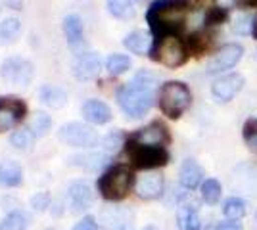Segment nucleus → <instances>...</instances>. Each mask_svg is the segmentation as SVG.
Returning <instances> with one entry per match:
<instances>
[{
    "instance_id": "1",
    "label": "nucleus",
    "mask_w": 257,
    "mask_h": 230,
    "mask_svg": "<svg viewBox=\"0 0 257 230\" xmlns=\"http://www.w3.org/2000/svg\"><path fill=\"white\" fill-rule=\"evenodd\" d=\"M158 79L148 69L139 71L135 79L117 90V104L125 115L140 119L150 111L154 104V90Z\"/></svg>"
},
{
    "instance_id": "2",
    "label": "nucleus",
    "mask_w": 257,
    "mask_h": 230,
    "mask_svg": "<svg viewBox=\"0 0 257 230\" xmlns=\"http://www.w3.org/2000/svg\"><path fill=\"white\" fill-rule=\"evenodd\" d=\"M186 14H188L186 0H156L146 12V20L150 23L154 35L163 37L179 31L186 22Z\"/></svg>"
},
{
    "instance_id": "3",
    "label": "nucleus",
    "mask_w": 257,
    "mask_h": 230,
    "mask_svg": "<svg viewBox=\"0 0 257 230\" xmlns=\"http://www.w3.org/2000/svg\"><path fill=\"white\" fill-rule=\"evenodd\" d=\"M192 102L190 88L182 81H167L160 88V108L169 119H179Z\"/></svg>"
},
{
    "instance_id": "4",
    "label": "nucleus",
    "mask_w": 257,
    "mask_h": 230,
    "mask_svg": "<svg viewBox=\"0 0 257 230\" xmlns=\"http://www.w3.org/2000/svg\"><path fill=\"white\" fill-rule=\"evenodd\" d=\"M131 186H133V173L128 171L127 167H123V165L109 169L98 180L100 194L106 197V199H109V201L123 199L128 194Z\"/></svg>"
},
{
    "instance_id": "5",
    "label": "nucleus",
    "mask_w": 257,
    "mask_h": 230,
    "mask_svg": "<svg viewBox=\"0 0 257 230\" xmlns=\"http://www.w3.org/2000/svg\"><path fill=\"white\" fill-rule=\"evenodd\" d=\"M152 58L156 62H160L161 66L175 69V67L182 66L186 62L188 54H186L184 43H182L177 35H163V37L158 39V43L154 46Z\"/></svg>"
},
{
    "instance_id": "6",
    "label": "nucleus",
    "mask_w": 257,
    "mask_h": 230,
    "mask_svg": "<svg viewBox=\"0 0 257 230\" xmlns=\"http://www.w3.org/2000/svg\"><path fill=\"white\" fill-rule=\"evenodd\" d=\"M0 77L12 87H29L35 77V66L27 58L10 56L0 66Z\"/></svg>"
},
{
    "instance_id": "7",
    "label": "nucleus",
    "mask_w": 257,
    "mask_h": 230,
    "mask_svg": "<svg viewBox=\"0 0 257 230\" xmlns=\"http://www.w3.org/2000/svg\"><path fill=\"white\" fill-rule=\"evenodd\" d=\"M58 138L67 146H75V148H92L98 144V132L85 123L79 121H71L60 127L58 131Z\"/></svg>"
},
{
    "instance_id": "8",
    "label": "nucleus",
    "mask_w": 257,
    "mask_h": 230,
    "mask_svg": "<svg viewBox=\"0 0 257 230\" xmlns=\"http://www.w3.org/2000/svg\"><path fill=\"white\" fill-rule=\"evenodd\" d=\"M27 115V106L18 96H0V132L12 131L22 125Z\"/></svg>"
},
{
    "instance_id": "9",
    "label": "nucleus",
    "mask_w": 257,
    "mask_h": 230,
    "mask_svg": "<svg viewBox=\"0 0 257 230\" xmlns=\"http://www.w3.org/2000/svg\"><path fill=\"white\" fill-rule=\"evenodd\" d=\"M127 150L131 159L140 169H154V167H161L169 161V153L158 146H137V144L128 142Z\"/></svg>"
},
{
    "instance_id": "10",
    "label": "nucleus",
    "mask_w": 257,
    "mask_h": 230,
    "mask_svg": "<svg viewBox=\"0 0 257 230\" xmlns=\"http://www.w3.org/2000/svg\"><path fill=\"white\" fill-rule=\"evenodd\" d=\"M244 56V48L240 44L230 43L221 46L217 52L213 54V58L207 62V73L209 75H219V73H225L226 69H232V67L242 60Z\"/></svg>"
},
{
    "instance_id": "11",
    "label": "nucleus",
    "mask_w": 257,
    "mask_h": 230,
    "mask_svg": "<svg viewBox=\"0 0 257 230\" xmlns=\"http://www.w3.org/2000/svg\"><path fill=\"white\" fill-rule=\"evenodd\" d=\"M100 69H102V58H100L98 52H92V50L77 54L73 64H71L73 77H75L77 81H83V83L96 79Z\"/></svg>"
},
{
    "instance_id": "12",
    "label": "nucleus",
    "mask_w": 257,
    "mask_h": 230,
    "mask_svg": "<svg viewBox=\"0 0 257 230\" xmlns=\"http://www.w3.org/2000/svg\"><path fill=\"white\" fill-rule=\"evenodd\" d=\"M244 87V77L238 75V73H228L225 77H219L211 87V94H213L215 102L219 104H225L230 102L236 94L242 90Z\"/></svg>"
},
{
    "instance_id": "13",
    "label": "nucleus",
    "mask_w": 257,
    "mask_h": 230,
    "mask_svg": "<svg viewBox=\"0 0 257 230\" xmlns=\"http://www.w3.org/2000/svg\"><path fill=\"white\" fill-rule=\"evenodd\" d=\"M128 142L137 144V146H158V148H163V144L169 142V132L161 123H150L148 127L133 132Z\"/></svg>"
},
{
    "instance_id": "14",
    "label": "nucleus",
    "mask_w": 257,
    "mask_h": 230,
    "mask_svg": "<svg viewBox=\"0 0 257 230\" xmlns=\"http://www.w3.org/2000/svg\"><path fill=\"white\" fill-rule=\"evenodd\" d=\"M92 199H94V194L86 180H75L67 188V203H69L71 211H75V213L86 211L92 205Z\"/></svg>"
},
{
    "instance_id": "15",
    "label": "nucleus",
    "mask_w": 257,
    "mask_h": 230,
    "mask_svg": "<svg viewBox=\"0 0 257 230\" xmlns=\"http://www.w3.org/2000/svg\"><path fill=\"white\" fill-rule=\"evenodd\" d=\"M81 113H83L85 121L92 123V125H106L113 117L109 106L104 104L102 100H96V98L86 100L85 104H83V108H81Z\"/></svg>"
},
{
    "instance_id": "16",
    "label": "nucleus",
    "mask_w": 257,
    "mask_h": 230,
    "mask_svg": "<svg viewBox=\"0 0 257 230\" xmlns=\"http://www.w3.org/2000/svg\"><path fill=\"white\" fill-rule=\"evenodd\" d=\"M163 176L158 173H144L137 180V194L142 199H158L163 194Z\"/></svg>"
},
{
    "instance_id": "17",
    "label": "nucleus",
    "mask_w": 257,
    "mask_h": 230,
    "mask_svg": "<svg viewBox=\"0 0 257 230\" xmlns=\"http://www.w3.org/2000/svg\"><path fill=\"white\" fill-rule=\"evenodd\" d=\"M23 182V171L18 161H0V186L2 188H16Z\"/></svg>"
},
{
    "instance_id": "18",
    "label": "nucleus",
    "mask_w": 257,
    "mask_h": 230,
    "mask_svg": "<svg viewBox=\"0 0 257 230\" xmlns=\"http://www.w3.org/2000/svg\"><path fill=\"white\" fill-rule=\"evenodd\" d=\"M204 178V169L200 167L198 161L194 159H186L184 163L181 165V184L188 190H194V188L200 186Z\"/></svg>"
},
{
    "instance_id": "19",
    "label": "nucleus",
    "mask_w": 257,
    "mask_h": 230,
    "mask_svg": "<svg viewBox=\"0 0 257 230\" xmlns=\"http://www.w3.org/2000/svg\"><path fill=\"white\" fill-rule=\"evenodd\" d=\"M39 96H41L44 106H48L52 110H62L67 104V92L56 85H43L39 90Z\"/></svg>"
},
{
    "instance_id": "20",
    "label": "nucleus",
    "mask_w": 257,
    "mask_h": 230,
    "mask_svg": "<svg viewBox=\"0 0 257 230\" xmlns=\"http://www.w3.org/2000/svg\"><path fill=\"white\" fill-rule=\"evenodd\" d=\"M107 161H109V157H107L106 153H98V152L81 153V155L69 157V165L81 167V169H86V171H98L104 165H107Z\"/></svg>"
},
{
    "instance_id": "21",
    "label": "nucleus",
    "mask_w": 257,
    "mask_h": 230,
    "mask_svg": "<svg viewBox=\"0 0 257 230\" xmlns=\"http://www.w3.org/2000/svg\"><path fill=\"white\" fill-rule=\"evenodd\" d=\"M64 35L67 39V43L71 46H77V44L83 41L85 37V25H83V20L77 16V14H69L64 18Z\"/></svg>"
},
{
    "instance_id": "22",
    "label": "nucleus",
    "mask_w": 257,
    "mask_h": 230,
    "mask_svg": "<svg viewBox=\"0 0 257 230\" xmlns=\"http://www.w3.org/2000/svg\"><path fill=\"white\" fill-rule=\"evenodd\" d=\"M123 44H125V48H127L128 52L139 54V56H146L150 52L152 39H150V35L144 33V31H131V33L123 39Z\"/></svg>"
},
{
    "instance_id": "23",
    "label": "nucleus",
    "mask_w": 257,
    "mask_h": 230,
    "mask_svg": "<svg viewBox=\"0 0 257 230\" xmlns=\"http://www.w3.org/2000/svg\"><path fill=\"white\" fill-rule=\"evenodd\" d=\"M255 14L253 12H240L238 16H234V20L230 23V29H232V33L234 35H249L253 33V29H255Z\"/></svg>"
},
{
    "instance_id": "24",
    "label": "nucleus",
    "mask_w": 257,
    "mask_h": 230,
    "mask_svg": "<svg viewBox=\"0 0 257 230\" xmlns=\"http://www.w3.org/2000/svg\"><path fill=\"white\" fill-rule=\"evenodd\" d=\"M106 8L109 16L117 20H133L137 16V10L131 0H106Z\"/></svg>"
},
{
    "instance_id": "25",
    "label": "nucleus",
    "mask_w": 257,
    "mask_h": 230,
    "mask_svg": "<svg viewBox=\"0 0 257 230\" xmlns=\"http://www.w3.org/2000/svg\"><path fill=\"white\" fill-rule=\"evenodd\" d=\"M179 228L181 230H202V220L198 217V211L194 207H184L179 209Z\"/></svg>"
},
{
    "instance_id": "26",
    "label": "nucleus",
    "mask_w": 257,
    "mask_h": 230,
    "mask_svg": "<svg viewBox=\"0 0 257 230\" xmlns=\"http://www.w3.org/2000/svg\"><path fill=\"white\" fill-rule=\"evenodd\" d=\"M22 33V22L18 18H6L0 23V43H14Z\"/></svg>"
},
{
    "instance_id": "27",
    "label": "nucleus",
    "mask_w": 257,
    "mask_h": 230,
    "mask_svg": "<svg viewBox=\"0 0 257 230\" xmlns=\"http://www.w3.org/2000/svg\"><path fill=\"white\" fill-rule=\"evenodd\" d=\"M133 66L131 58L125 54H111L106 60V69L109 75H123Z\"/></svg>"
},
{
    "instance_id": "28",
    "label": "nucleus",
    "mask_w": 257,
    "mask_h": 230,
    "mask_svg": "<svg viewBox=\"0 0 257 230\" xmlns=\"http://www.w3.org/2000/svg\"><path fill=\"white\" fill-rule=\"evenodd\" d=\"M223 215L228 219H240L246 215V201L240 197H228L223 203Z\"/></svg>"
},
{
    "instance_id": "29",
    "label": "nucleus",
    "mask_w": 257,
    "mask_h": 230,
    "mask_svg": "<svg viewBox=\"0 0 257 230\" xmlns=\"http://www.w3.org/2000/svg\"><path fill=\"white\" fill-rule=\"evenodd\" d=\"M27 224H29L27 215L22 213V211H14V213H10V215L4 217L2 224H0V228L2 230H25L27 228Z\"/></svg>"
},
{
    "instance_id": "30",
    "label": "nucleus",
    "mask_w": 257,
    "mask_h": 230,
    "mask_svg": "<svg viewBox=\"0 0 257 230\" xmlns=\"http://www.w3.org/2000/svg\"><path fill=\"white\" fill-rule=\"evenodd\" d=\"M50 127H52V119H50V115H46L44 111H37L35 113V117L31 121V129L33 134H35V138H41L44 136L46 132L50 131Z\"/></svg>"
},
{
    "instance_id": "31",
    "label": "nucleus",
    "mask_w": 257,
    "mask_h": 230,
    "mask_svg": "<svg viewBox=\"0 0 257 230\" xmlns=\"http://www.w3.org/2000/svg\"><path fill=\"white\" fill-rule=\"evenodd\" d=\"M202 197H204L205 203H209V205L217 203L219 197H221V184H219V180L207 178L204 184H202Z\"/></svg>"
},
{
    "instance_id": "32",
    "label": "nucleus",
    "mask_w": 257,
    "mask_h": 230,
    "mask_svg": "<svg viewBox=\"0 0 257 230\" xmlns=\"http://www.w3.org/2000/svg\"><path fill=\"white\" fill-rule=\"evenodd\" d=\"M33 140H35V134H33L31 129H18L10 138L12 146L18 148V150H27L33 144Z\"/></svg>"
},
{
    "instance_id": "33",
    "label": "nucleus",
    "mask_w": 257,
    "mask_h": 230,
    "mask_svg": "<svg viewBox=\"0 0 257 230\" xmlns=\"http://www.w3.org/2000/svg\"><path fill=\"white\" fill-rule=\"evenodd\" d=\"M111 220H107V226L111 230H127L131 226L127 211H111Z\"/></svg>"
},
{
    "instance_id": "34",
    "label": "nucleus",
    "mask_w": 257,
    "mask_h": 230,
    "mask_svg": "<svg viewBox=\"0 0 257 230\" xmlns=\"http://www.w3.org/2000/svg\"><path fill=\"white\" fill-rule=\"evenodd\" d=\"M121 144H123V136H121L119 131L109 132L106 138H104V148H106V152H117Z\"/></svg>"
},
{
    "instance_id": "35",
    "label": "nucleus",
    "mask_w": 257,
    "mask_h": 230,
    "mask_svg": "<svg viewBox=\"0 0 257 230\" xmlns=\"http://www.w3.org/2000/svg\"><path fill=\"white\" fill-rule=\"evenodd\" d=\"M48 201H50V197H48V194H44V192H41V194H37V196L31 199V205L37 211H43V209L48 207Z\"/></svg>"
},
{
    "instance_id": "36",
    "label": "nucleus",
    "mask_w": 257,
    "mask_h": 230,
    "mask_svg": "<svg viewBox=\"0 0 257 230\" xmlns=\"http://www.w3.org/2000/svg\"><path fill=\"white\" fill-rule=\"evenodd\" d=\"M73 230H98V224L92 217H83V219L75 224V228Z\"/></svg>"
},
{
    "instance_id": "37",
    "label": "nucleus",
    "mask_w": 257,
    "mask_h": 230,
    "mask_svg": "<svg viewBox=\"0 0 257 230\" xmlns=\"http://www.w3.org/2000/svg\"><path fill=\"white\" fill-rule=\"evenodd\" d=\"M244 136H246V142H247V146H249V150L257 152V131H251L249 125H247Z\"/></svg>"
},
{
    "instance_id": "38",
    "label": "nucleus",
    "mask_w": 257,
    "mask_h": 230,
    "mask_svg": "<svg viewBox=\"0 0 257 230\" xmlns=\"http://www.w3.org/2000/svg\"><path fill=\"white\" fill-rule=\"evenodd\" d=\"M215 2H217V8L225 10V8H234V6H238L242 0H215Z\"/></svg>"
},
{
    "instance_id": "39",
    "label": "nucleus",
    "mask_w": 257,
    "mask_h": 230,
    "mask_svg": "<svg viewBox=\"0 0 257 230\" xmlns=\"http://www.w3.org/2000/svg\"><path fill=\"white\" fill-rule=\"evenodd\" d=\"M4 4L12 10H23V0H4Z\"/></svg>"
},
{
    "instance_id": "40",
    "label": "nucleus",
    "mask_w": 257,
    "mask_h": 230,
    "mask_svg": "<svg viewBox=\"0 0 257 230\" xmlns=\"http://www.w3.org/2000/svg\"><path fill=\"white\" fill-rule=\"evenodd\" d=\"M217 230H242V226L238 222H223L217 226Z\"/></svg>"
},
{
    "instance_id": "41",
    "label": "nucleus",
    "mask_w": 257,
    "mask_h": 230,
    "mask_svg": "<svg viewBox=\"0 0 257 230\" xmlns=\"http://www.w3.org/2000/svg\"><path fill=\"white\" fill-rule=\"evenodd\" d=\"M144 230H156V228H154V226H146Z\"/></svg>"
},
{
    "instance_id": "42",
    "label": "nucleus",
    "mask_w": 257,
    "mask_h": 230,
    "mask_svg": "<svg viewBox=\"0 0 257 230\" xmlns=\"http://www.w3.org/2000/svg\"><path fill=\"white\" fill-rule=\"evenodd\" d=\"M255 60H257V48H255Z\"/></svg>"
},
{
    "instance_id": "43",
    "label": "nucleus",
    "mask_w": 257,
    "mask_h": 230,
    "mask_svg": "<svg viewBox=\"0 0 257 230\" xmlns=\"http://www.w3.org/2000/svg\"><path fill=\"white\" fill-rule=\"evenodd\" d=\"M253 125H255V127H257V121H253Z\"/></svg>"
},
{
    "instance_id": "44",
    "label": "nucleus",
    "mask_w": 257,
    "mask_h": 230,
    "mask_svg": "<svg viewBox=\"0 0 257 230\" xmlns=\"http://www.w3.org/2000/svg\"><path fill=\"white\" fill-rule=\"evenodd\" d=\"M255 37H257V29H255Z\"/></svg>"
},
{
    "instance_id": "45",
    "label": "nucleus",
    "mask_w": 257,
    "mask_h": 230,
    "mask_svg": "<svg viewBox=\"0 0 257 230\" xmlns=\"http://www.w3.org/2000/svg\"><path fill=\"white\" fill-rule=\"evenodd\" d=\"M255 217H257V213H255Z\"/></svg>"
},
{
    "instance_id": "46",
    "label": "nucleus",
    "mask_w": 257,
    "mask_h": 230,
    "mask_svg": "<svg viewBox=\"0 0 257 230\" xmlns=\"http://www.w3.org/2000/svg\"><path fill=\"white\" fill-rule=\"evenodd\" d=\"M0 10H2V8H0Z\"/></svg>"
}]
</instances>
